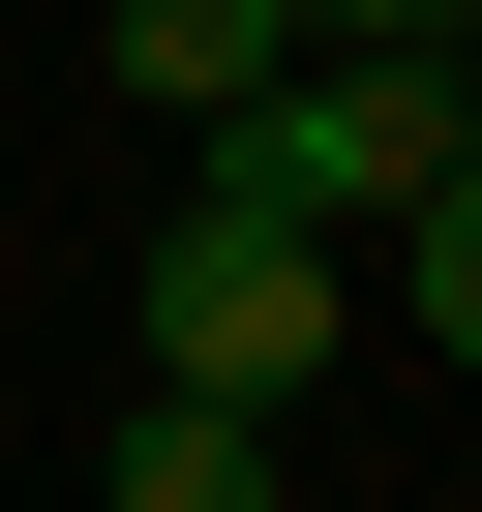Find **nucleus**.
Returning <instances> with one entry per match:
<instances>
[{"instance_id":"obj_1","label":"nucleus","mask_w":482,"mask_h":512,"mask_svg":"<svg viewBox=\"0 0 482 512\" xmlns=\"http://www.w3.org/2000/svg\"><path fill=\"white\" fill-rule=\"evenodd\" d=\"M211 181H241V211H302V241H362V211H452V181H482V121H452V61H362V31H302L272 91L211 121Z\"/></svg>"},{"instance_id":"obj_2","label":"nucleus","mask_w":482,"mask_h":512,"mask_svg":"<svg viewBox=\"0 0 482 512\" xmlns=\"http://www.w3.org/2000/svg\"><path fill=\"white\" fill-rule=\"evenodd\" d=\"M332 332H362V272H332L302 211H241V181H211V211L151 241V392H241V422H302V392H332Z\"/></svg>"},{"instance_id":"obj_3","label":"nucleus","mask_w":482,"mask_h":512,"mask_svg":"<svg viewBox=\"0 0 482 512\" xmlns=\"http://www.w3.org/2000/svg\"><path fill=\"white\" fill-rule=\"evenodd\" d=\"M272 61H302V0H121V91L151 121H241Z\"/></svg>"},{"instance_id":"obj_4","label":"nucleus","mask_w":482,"mask_h":512,"mask_svg":"<svg viewBox=\"0 0 482 512\" xmlns=\"http://www.w3.org/2000/svg\"><path fill=\"white\" fill-rule=\"evenodd\" d=\"M91 512H272V422H241V392H151L91 452Z\"/></svg>"},{"instance_id":"obj_5","label":"nucleus","mask_w":482,"mask_h":512,"mask_svg":"<svg viewBox=\"0 0 482 512\" xmlns=\"http://www.w3.org/2000/svg\"><path fill=\"white\" fill-rule=\"evenodd\" d=\"M302 31H362V61H452V0H302Z\"/></svg>"}]
</instances>
